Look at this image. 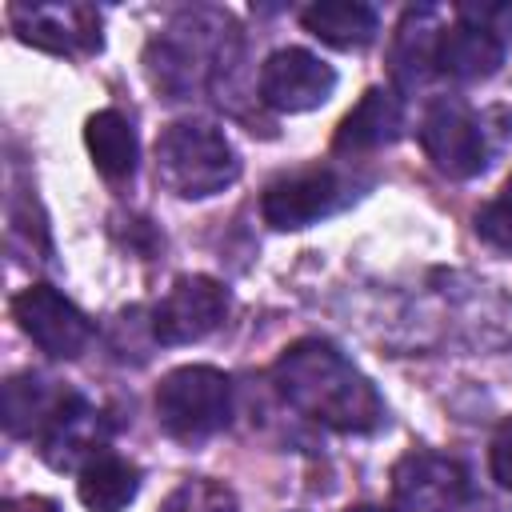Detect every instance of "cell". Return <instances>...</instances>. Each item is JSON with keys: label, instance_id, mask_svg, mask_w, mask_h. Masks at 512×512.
<instances>
[{"label": "cell", "instance_id": "cell-1", "mask_svg": "<svg viewBox=\"0 0 512 512\" xmlns=\"http://www.w3.org/2000/svg\"><path fill=\"white\" fill-rule=\"evenodd\" d=\"M276 392L308 420L332 432H376L384 424V400L376 384L328 340H296L272 364Z\"/></svg>", "mask_w": 512, "mask_h": 512}, {"label": "cell", "instance_id": "cell-2", "mask_svg": "<svg viewBox=\"0 0 512 512\" xmlns=\"http://www.w3.org/2000/svg\"><path fill=\"white\" fill-rule=\"evenodd\" d=\"M236 20L220 8H188L144 48V68L164 100H188L212 88L240 56Z\"/></svg>", "mask_w": 512, "mask_h": 512}, {"label": "cell", "instance_id": "cell-3", "mask_svg": "<svg viewBox=\"0 0 512 512\" xmlns=\"http://www.w3.org/2000/svg\"><path fill=\"white\" fill-rule=\"evenodd\" d=\"M512 116L504 108L472 112L456 96H436L420 120V144L440 176L468 180L488 168V160L508 144Z\"/></svg>", "mask_w": 512, "mask_h": 512}, {"label": "cell", "instance_id": "cell-4", "mask_svg": "<svg viewBox=\"0 0 512 512\" xmlns=\"http://www.w3.org/2000/svg\"><path fill=\"white\" fill-rule=\"evenodd\" d=\"M156 176L172 196L204 200L236 184L240 156L212 120H172L156 136Z\"/></svg>", "mask_w": 512, "mask_h": 512}, {"label": "cell", "instance_id": "cell-5", "mask_svg": "<svg viewBox=\"0 0 512 512\" xmlns=\"http://www.w3.org/2000/svg\"><path fill=\"white\" fill-rule=\"evenodd\" d=\"M232 416V384L212 364H184L156 388V420L180 444L216 436Z\"/></svg>", "mask_w": 512, "mask_h": 512}, {"label": "cell", "instance_id": "cell-6", "mask_svg": "<svg viewBox=\"0 0 512 512\" xmlns=\"http://www.w3.org/2000/svg\"><path fill=\"white\" fill-rule=\"evenodd\" d=\"M360 196V184L348 172L336 168H304L292 176H280L264 188L260 212L272 228L280 232H296L308 228L324 216H336L340 208H348Z\"/></svg>", "mask_w": 512, "mask_h": 512}, {"label": "cell", "instance_id": "cell-7", "mask_svg": "<svg viewBox=\"0 0 512 512\" xmlns=\"http://www.w3.org/2000/svg\"><path fill=\"white\" fill-rule=\"evenodd\" d=\"M228 316V288L212 276H176L172 288L152 308V340L160 344H196L220 328Z\"/></svg>", "mask_w": 512, "mask_h": 512}, {"label": "cell", "instance_id": "cell-8", "mask_svg": "<svg viewBox=\"0 0 512 512\" xmlns=\"http://www.w3.org/2000/svg\"><path fill=\"white\" fill-rule=\"evenodd\" d=\"M468 500V472L444 452H408L392 468V512H460Z\"/></svg>", "mask_w": 512, "mask_h": 512}, {"label": "cell", "instance_id": "cell-9", "mask_svg": "<svg viewBox=\"0 0 512 512\" xmlns=\"http://www.w3.org/2000/svg\"><path fill=\"white\" fill-rule=\"evenodd\" d=\"M12 316L24 328V336L56 360H76L92 340L88 316L52 284H28L12 300Z\"/></svg>", "mask_w": 512, "mask_h": 512}, {"label": "cell", "instance_id": "cell-10", "mask_svg": "<svg viewBox=\"0 0 512 512\" xmlns=\"http://www.w3.org/2000/svg\"><path fill=\"white\" fill-rule=\"evenodd\" d=\"M336 88L332 64L308 48H276L260 68V96L276 112H312Z\"/></svg>", "mask_w": 512, "mask_h": 512}, {"label": "cell", "instance_id": "cell-11", "mask_svg": "<svg viewBox=\"0 0 512 512\" xmlns=\"http://www.w3.org/2000/svg\"><path fill=\"white\" fill-rule=\"evenodd\" d=\"M12 32L44 52L76 56L100 48V16L88 4H12Z\"/></svg>", "mask_w": 512, "mask_h": 512}, {"label": "cell", "instance_id": "cell-12", "mask_svg": "<svg viewBox=\"0 0 512 512\" xmlns=\"http://www.w3.org/2000/svg\"><path fill=\"white\" fill-rule=\"evenodd\" d=\"M40 444V456L52 464V468H84L92 456L108 452V420L84 400V396H68V404L56 412V420L44 428V436L36 440Z\"/></svg>", "mask_w": 512, "mask_h": 512}, {"label": "cell", "instance_id": "cell-13", "mask_svg": "<svg viewBox=\"0 0 512 512\" xmlns=\"http://www.w3.org/2000/svg\"><path fill=\"white\" fill-rule=\"evenodd\" d=\"M440 36H444V20L432 4H416L400 16L396 36H392V80L404 92L424 88L436 72V52H440Z\"/></svg>", "mask_w": 512, "mask_h": 512}, {"label": "cell", "instance_id": "cell-14", "mask_svg": "<svg viewBox=\"0 0 512 512\" xmlns=\"http://www.w3.org/2000/svg\"><path fill=\"white\" fill-rule=\"evenodd\" d=\"M500 64H504V40L492 28L460 20V16L452 24H444L440 52H436L440 76H448L456 84H476V80H488Z\"/></svg>", "mask_w": 512, "mask_h": 512}, {"label": "cell", "instance_id": "cell-15", "mask_svg": "<svg viewBox=\"0 0 512 512\" xmlns=\"http://www.w3.org/2000/svg\"><path fill=\"white\" fill-rule=\"evenodd\" d=\"M404 128V104L392 88H368L360 96V104L340 120L336 136H332V148L336 152H372V148H384L400 136Z\"/></svg>", "mask_w": 512, "mask_h": 512}, {"label": "cell", "instance_id": "cell-16", "mask_svg": "<svg viewBox=\"0 0 512 512\" xmlns=\"http://www.w3.org/2000/svg\"><path fill=\"white\" fill-rule=\"evenodd\" d=\"M72 388L44 380L40 372H20L4 384V428L12 436H44V428L56 420V412L68 404Z\"/></svg>", "mask_w": 512, "mask_h": 512}, {"label": "cell", "instance_id": "cell-17", "mask_svg": "<svg viewBox=\"0 0 512 512\" xmlns=\"http://www.w3.org/2000/svg\"><path fill=\"white\" fill-rule=\"evenodd\" d=\"M300 20H304V28L316 40H324L332 48H344V52L372 44L376 32H380L376 8L372 4H360V0H316V4L304 8Z\"/></svg>", "mask_w": 512, "mask_h": 512}, {"label": "cell", "instance_id": "cell-18", "mask_svg": "<svg viewBox=\"0 0 512 512\" xmlns=\"http://www.w3.org/2000/svg\"><path fill=\"white\" fill-rule=\"evenodd\" d=\"M84 144H88L92 164L104 180H128L136 172L140 144H136V132H132L128 116H120L116 108H100V112L88 116Z\"/></svg>", "mask_w": 512, "mask_h": 512}, {"label": "cell", "instance_id": "cell-19", "mask_svg": "<svg viewBox=\"0 0 512 512\" xmlns=\"http://www.w3.org/2000/svg\"><path fill=\"white\" fill-rule=\"evenodd\" d=\"M136 492H140V468L116 452L92 456L76 476V496L92 512H120L136 500Z\"/></svg>", "mask_w": 512, "mask_h": 512}, {"label": "cell", "instance_id": "cell-20", "mask_svg": "<svg viewBox=\"0 0 512 512\" xmlns=\"http://www.w3.org/2000/svg\"><path fill=\"white\" fill-rule=\"evenodd\" d=\"M160 512H236V496L220 480H184L168 492Z\"/></svg>", "mask_w": 512, "mask_h": 512}, {"label": "cell", "instance_id": "cell-21", "mask_svg": "<svg viewBox=\"0 0 512 512\" xmlns=\"http://www.w3.org/2000/svg\"><path fill=\"white\" fill-rule=\"evenodd\" d=\"M476 236L500 252H512V192H500L476 212Z\"/></svg>", "mask_w": 512, "mask_h": 512}, {"label": "cell", "instance_id": "cell-22", "mask_svg": "<svg viewBox=\"0 0 512 512\" xmlns=\"http://www.w3.org/2000/svg\"><path fill=\"white\" fill-rule=\"evenodd\" d=\"M488 464H492V480L512 492V416L500 420V428L492 436V448H488Z\"/></svg>", "mask_w": 512, "mask_h": 512}, {"label": "cell", "instance_id": "cell-23", "mask_svg": "<svg viewBox=\"0 0 512 512\" xmlns=\"http://www.w3.org/2000/svg\"><path fill=\"white\" fill-rule=\"evenodd\" d=\"M348 512H384V508H372V504H364V508H348Z\"/></svg>", "mask_w": 512, "mask_h": 512}, {"label": "cell", "instance_id": "cell-24", "mask_svg": "<svg viewBox=\"0 0 512 512\" xmlns=\"http://www.w3.org/2000/svg\"><path fill=\"white\" fill-rule=\"evenodd\" d=\"M504 192H512V180H508V184H504Z\"/></svg>", "mask_w": 512, "mask_h": 512}]
</instances>
